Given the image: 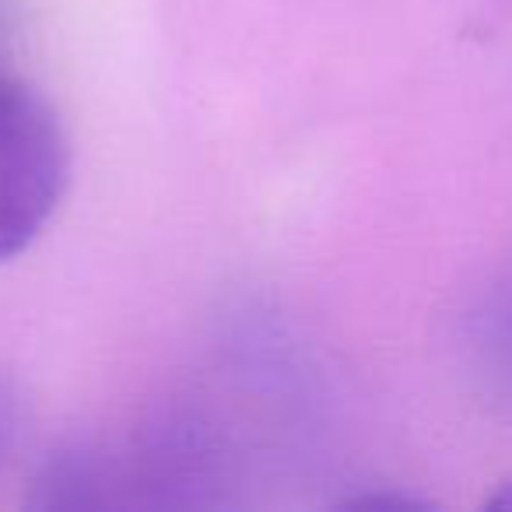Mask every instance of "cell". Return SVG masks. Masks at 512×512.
Returning a JSON list of instances; mask_svg holds the SVG:
<instances>
[{
    "label": "cell",
    "mask_w": 512,
    "mask_h": 512,
    "mask_svg": "<svg viewBox=\"0 0 512 512\" xmlns=\"http://www.w3.org/2000/svg\"><path fill=\"white\" fill-rule=\"evenodd\" d=\"M495 505H502V509H512V484H505V491L495 498Z\"/></svg>",
    "instance_id": "5b68a950"
},
{
    "label": "cell",
    "mask_w": 512,
    "mask_h": 512,
    "mask_svg": "<svg viewBox=\"0 0 512 512\" xmlns=\"http://www.w3.org/2000/svg\"><path fill=\"white\" fill-rule=\"evenodd\" d=\"M15 432H18V393L8 379L0 376V460H4V453L15 442Z\"/></svg>",
    "instance_id": "277c9868"
},
{
    "label": "cell",
    "mask_w": 512,
    "mask_h": 512,
    "mask_svg": "<svg viewBox=\"0 0 512 512\" xmlns=\"http://www.w3.org/2000/svg\"><path fill=\"white\" fill-rule=\"evenodd\" d=\"M106 498V467L99 456L78 446L50 456L43 474L36 477L32 505L39 509H92Z\"/></svg>",
    "instance_id": "3957f363"
},
{
    "label": "cell",
    "mask_w": 512,
    "mask_h": 512,
    "mask_svg": "<svg viewBox=\"0 0 512 512\" xmlns=\"http://www.w3.org/2000/svg\"><path fill=\"white\" fill-rule=\"evenodd\" d=\"M0 36H4V0H0Z\"/></svg>",
    "instance_id": "8992f818"
},
{
    "label": "cell",
    "mask_w": 512,
    "mask_h": 512,
    "mask_svg": "<svg viewBox=\"0 0 512 512\" xmlns=\"http://www.w3.org/2000/svg\"><path fill=\"white\" fill-rule=\"evenodd\" d=\"M456 355L470 390L512 421V260L470 292L456 323Z\"/></svg>",
    "instance_id": "7a4b0ae2"
},
{
    "label": "cell",
    "mask_w": 512,
    "mask_h": 512,
    "mask_svg": "<svg viewBox=\"0 0 512 512\" xmlns=\"http://www.w3.org/2000/svg\"><path fill=\"white\" fill-rule=\"evenodd\" d=\"M67 137L50 102L0 74V264L25 253L67 186Z\"/></svg>",
    "instance_id": "6da1fadb"
}]
</instances>
